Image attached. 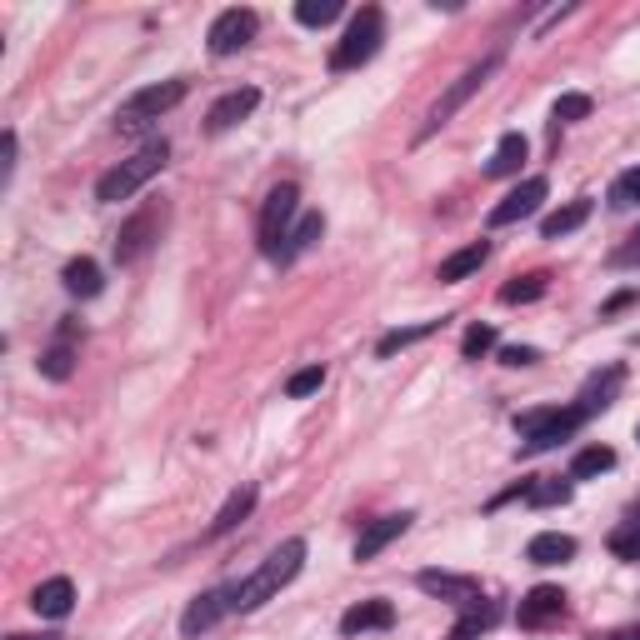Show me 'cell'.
Here are the masks:
<instances>
[{
	"instance_id": "obj_1",
	"label": "cell",
	"mask_w": 640,
	"mask_h": 640,
	"mask_svg": "<svg viewBox=\"0 0 640 640\" xmlns=\"http://www.w3.org/2000/svg\"><path fill=\"white\" fill-rule=\"evenodd\" d=\"M300 566H306V541L275 545V551L266 555L246 580H241V586H231V611H241V616H246V611H260L271 595H281L285 586L300 576Z\"/></svg>"
},
{
	"instance_id": "obj_13",
	"label": "cell",
	"mask_w": 640,
	"mask_h": 640,
	"mask_svg": "<svg viewBox=\"0 0 640 640\" xmlns=\"http://www.w3.org/2000/svg\"><path fill=\"white\" fill-rule=\"evenodd\" d=\"M420 591L441 595V601H451V605H466V611L485 601L476 580H470V576H451V570H420Z\"/></svg>"
},
{
	"instance_id": "obj_41",
	"label": "cell",
	"mask_w": 640,
	"mask_h": 640,
	"mask_svg": "<svg viewBox=\"0 0 640 640\" xmlns=\"http://www.w3.org/2000/svg\"><path fill=\"white\" fill-rule=\"evenodd\" d=\"M11 640H61V636H11Z\"/></svg>"
},
{
	"instance_id": "obj_38",
	"label": "cell",
	"mask_w": 640,
	"mask_h": 640,
	"mask_svg": "<svg viewBox=\"0 0 640 640\" xmlns=\"http://www.w3.org/2000/svg\"><path fill=\"white\" fill-rule=\"evenodd\" d=\"M501 360H505L510 370H520V366H536V360H541V350H536V345H505Z\"/></svg>"
},
{
	"instance_id": "obj_5",
	"label": "cell",
	"mask_w": 640,
	"mask_h": 640,
	"mask_svg": "<svg viewBox=\"0 0 640 640\" xmlns=\"http://www.w3.org/2000/svg\"><path fill=\"white\" fill-rule=\"evenodd\" d=\"M185 81H160V86H146V90H136V96L125 100L121 111H115V125L121 131H140L146 121H160V115H171L175 106L185 100Z\"/></svg>"
},
{
	"instance_id": "obj_31",
	"label": "cell",
	"mask_w": 640,
	"mask_h": 640,
	"mask_svg": "<svg viewBox=\"0 0 640 640\" xmlns=\"http://www.w3.org/2000/svg\"><path fill=\"white\" fill-rule=\"evenodd\" d=\"M71 370H75L71 341H56L46 356H40V376H46V381H71Z\"/></svg>"
},
{
	"instance_id": "obj_12",
	"label": "cell",
	"mask_w": 640,
	"mask_h": 640,
	"mask_svg": "<svg viewBox=\"0 0 640 640\" xmlns=\"http://www.w3.org/2000/svg\"><path fill=\"white\" fill-rule=\"evenodd\" d=\"M260 106V90L256 86H241V90H231V96H221L216 106H210V115H206V131L210 136H221V131H231V125H241L250 111Z\"/></svg>"
},
{
	"instance_id": "obj_39",
	"label": "cell",
	"mask_w": 640,
	"mask_h": 640,
	"mask_svg": "<svg viewBox=\"0 0 640 640\" xmlns=\"http://www.w3.org/2000/svg\"><path fill=\"white\" fill-rule=\"evenodd\" d=\"M611 266H640V231L630 235V246H620L616 256H611Z\"/></svg>"
},
{
	"instance_id": "obj_14",
	"label": "cell",
	"mask_w": 640,
	"mask_h": 640,
	"mask_svg": "<svg viewBox=\"0 0 640 640\" xmlns=\"http://www.w3.org/2000/svg\"><path fill=\"white\" fill-rule=\"evenodd\" d=\"M410 520H416V516H410V510H401V516H385V520H376V526H366V530H360V541H356V561H376L385 545L406 536Z\"/></svg>"
},
{
	"instance_id": "obj_7",
	"label": "cell",
	"mask_w": 640,
	"mask_h": 640,
	"mask_svg": "<svg viewBox=\"0 0 640 640\" xmlns=\"http://www.w3.org/2000/svg\"><path fill=\"white\" fill-rule=\"evenodd\" d=\"M495 71H501V56H485V61H480V65H470V71L460 75L456 86H451L441 100H435V111H431V121H426V131H420V140H426V136H435V131H441V125L451 121V115H456L460 106H466V100L476 96V90L485 86V81H491Z\"/></svg>"
},
{
	"instance_id": "obj_35",
	"label": "cell",
	"mask_w": 640,
	"mask_h": 640,
	"mask_svg": "<svg viewBox=\"0 0 640 640\" xmlns=\"http://www.w3.org/2000/svg\"><path fill=\"white\" fill-rule=\"evenodd\" d=\"M611 206L616 210L640 206V165L636 171H626V175H616V185H611Z\"/></svg>"
},
{
	"instance_id": "obj_29",
	"label": "cell",
	"mask_w": 640,
	"mask_h": 640,
	"mask_svg": "<svg viewBox=\"0 0 640 640\" xmlns=\"http://www.w3.org/2000/svg\"><path fill=\"white\" fill-rule=\"evenodd\" d=\"M545 285H551V275H545V271L516 275V281L501 291V300H505V306H526V300H541V296H545Z\"/></svg>"
},
{
	"instance_id": "obj_25",
	"label": "cell",
	"mask_w": 640,
	"mask_h": 640,
	"mask_svg": "<svg viewBox=\"0 0 640 640\" xmlns=\"http://www.w3.org/2000/svg\"><path fill=\"white\" fill-rule=\"evenodd\" d=\"M435 331H441V320H420V325H401V331L381 335V345H376V356H381V360H391L395 350H406V345L426 341V335H435Z\"/></svg>"
},
{
	"instance_id": "obj_30",
	"label": "cell",
	"mask_w": 640,
	"mask_h": 640,
	"mask_svg": "<svg viewBox=\"0 0 640 640\" xmlns=\"http://www.w3.org/2000/svg\"><path fill=\"white\" fill-rule=\"evenodd\" d=\"M526 501L530 505H566L570 501V480H561V476L530 480V485H526Z\"/></svg>"
},
{
	"instance_id": "obj_4",
	"label": "cell",
	"mask_w": 640,
	"mask_h": 640,
	"mask_svg": "<svg viewBox=\"0 0 640 640\" xmlns=\"http://www.w3.org/2000/svg\"><path fill=\"white\" fill-rule=\"evenodd\" d=\"M385 40V15L376 11V5H366V11L350 21V30L341 36V46L331 50V71H356V65H366L376 50H381Z\"/></svg>"
},
{
	"instance_id": "obj_40",
	"label": "cell",
	"mask_w": 640,
	"mask_h": 640,
	"mask_svg": "<svg viewBox=\"0 0 640 640\" xmlns=\"http://www.w3.org/2000/svg\"><path fill=\"white\" fill-rule=\"evenodd\" d=\"M601 640H640V626H620V630H611V636H601Z\"/></svg>"
},
{
	"instance_id": "obj_6",
	"label": "cell",
	"mask_w": 640,
	"mask_h": 640,
	"mask_svg": "<svg viewBox=\"0 0 640 640\" xmlns=\"http://www.w3.org/2000/svg\"><path fill=\"white\" fill-rule=\"evenodd\" d=\"M296 206H300V190L296 185H275L266 196V210H260V250L266 256H281L285 235H291V221H296Z\"/></svg>"
},
{
	"instance_id": "obj_10",
	"label": "cell",
	"mask_w": 640,
	"mask_h": 640,
	"mask_svg": "<svg viewBox=\"0 0 640 640\" xmlns=\"http://www.w3.org/2000/svg\"><path fill=\"white\" fill-rule=\"evenodd\" d=\"M545 175H530V181H520L510 196L501 200V206L491 210V225H516V221H526V216H536L541 210V200H545Z\"/></svg>"
},
{
	"instance_id": "obj_20",
	"label": "cell",
	"mask_w": 640,
	"mask_h": 640,
	"mask_svg": "<svg viewBox=\"0 0 640 640\" xmlns=\"http://www.w3.org/2000/svg\"><path fill=\"white\" fill-rule=\"evenodd\" d=\"M570 555H576V541H570V536H561V530H545V536H536V541L526 545L530 566H566Z\"/></svg>"
},
{
	"instance_id": "obj_42",
	"label": "cell",
	"mask_w": 640,
	"mask_h": 640,
	"mask_svg": "<svg viewBox=\"0 0 640 640\" xmlns=\"http://www.w3.org/2000/svg\"><path fill=\"white\" fill-rule=\"evenodd\" d=\"M636 441H640V431H636Z\"/></svg>"
},
{
	"instance_id": "obj_19",
	"label": "cell",
	"mask_w": 640,
	"mask_h": 640,
	"mask_svg": "<svg viewBox=\"0 0 640 640\" xmlns=\"http://www.w3.org/2000/svg\"><path fill=\"white\" fill-rule=\"evenodd\" d=\"M485 260H491V241H476V246L456 250V256H445L441 271H435V281H441V285H456V281H466V275H476Z\"/></svg>"
},
{
	"instance_id": "obj_26",
	"label": "cell",
	"mask_w": 640,
	"mask_h": 640,
	"mask_svg": "<svg viewBox=\"0 0 640 640\" xmlns=\"http://www.w3.org/2000/svg\"><path fill=\"white\" fill-rule=\"evenodd\" d=\"M616 466V451L611 445H586L576 460H570V480H591V476H605Z\"/></svg>"
},
{
	"instance_id": "obj_22",
	"label": "cell",
	"mask_w": 640,
	"mask_h": 640,
	"mask_svg": "<svg viewBox=\"0 0 640 640\" xmlns=\"http://www.w3.org/2000/svg\"><path fill=\"white\" fill-rule=\"evenodd\" d=\"M256 510V485H241V491H231V501L221 505V516L210 520V536H231L241 520Z\"/></svg>"
},
{
	"instance_id": "obj_34",
	"label": "cell",
	"mask_w": 640,
	"mask_h": 640,
	"mask_svg": "<svg viewBox=\"0 0 640 640\" xmlns=\"http://www.w3.org/2000/svg\"><path fill=\"white\" fill-rule=\"evenodd\" d=\"M611 551L620 561H640V520H626V526L611 530Z\"/></svg>"
},
{
	"instance_id": "obj_8",
	"label": "cell",
	"mask_w": 640,
	"mask_h": 640,
	"mask_svg": "<svg viewBox=\"0 0 640 640\" xmlns=\"http://www.w3.org/2000/svg\"><path fill=\"white\" fill-rule=\"evenodd\" d=\"M160 221H165V210H160V206L136 210V216L121 225V235H115V260H121V266H131V260L146 256V250L160 241Z\"/></svg>"
},
{
	"instance_id": "obj_33",
	"label": "cell",
	"mask_w": 640,
	"mask_h": 640,
	"mask_svg": "<svg viewBox=\"0 0 640 640\" xmlns=\"http://www.w3.org/2000/svg\"><path fill=\"white\" fill-rule=\"evenodd\" d=\"M341 15V0H300L296 5V21L300 25H331Z\"/></svg>"
},
{
	"instance_id": "obj_11",
	"label": "cell",
	"mask_w": 640,
	"mask_h": 640,
	"mask_svg": "<svg viewBox=\"0 0 640 640\" xmlns=\"http://www.w3.org/2000/svg\"><path fill=\"white\" fill-rule=\"evenodd\" d=\"M561 611H566V591H561V586H536V591L520 595L516 620L526 630H541V626H551V620H561Z\"/></svg>"
},
{
	"instance_id": "obj_23",
	"label": "cell",
	"mask_w": 640,
	"mask_h": 640,
	"mask_svg": "<svg viewBox=\"0 0 640 640\" xmlns=\"http://www.w3.org/2000/svg\"><path fill=\"white\" fill-rule=\"evenodd\" d=\"M586 221H591V200H570V206H561V210H551V216H545L541 235H545V241H555V235L580 231Z\"/></svg>"
},
{
	"instance_id": "obj_28",
	"label": "cell",
	"mask_w": 640,
	"mask_h": 640,
	"mask_svg": "<svg viewBox=\"0 0 640 640\" xmlns=\"http://www.w3.org/2000/svg\"><path fill=\"white\" fill-rule=\"evenodd\" d=\"M320 231H325V221H320V216H300V225L285 235V246H281V256H275V260H291V256H300V250H310L320 241Z\"/></svg>"
},
{
	"instance_id": "obj_15",
	"label": "cell",
	"mask_w": 640,
	"mask_h": 640,
	"mask_svg": "<svg viewBox=\"0 0 640 640\" xmlns=\"http://www.w3.org/2000/svg\"><path fill=\"white\" fill-rule=\"evenodd\" d=\"M620 381H626V370H620V366H605L601 376H591V381H586V391H580V416H601V410L616 406Z\"/></svg>"
},
{
	"instance_id": "obj_32",
	"label": "cell",
	"mask_w": 640,
	"mask_h": 640,
	"mask_svg": "<svg viewBox=\"0 0 640 640\" xmlns=\"http://www.w3.org/2000/svg\"><path fill=\"white\" fill-rule=\"evenodd\" d=\"M320 385H325V366H306L285 381V395H291V401H306V395H316Z\"/></svg>"
},
{
	"instance_id": "obj_37",
	"label": "cell",
	"mask_w": 640,
	"mask_h": 640,
	"mask_svg": "<svg viewBox=\"0 0 640 640\" xmlns=\"http://www.w3.org/2000/svg\"><path fill=\"white\" fill-rule=\"evenodd\" d=\"M555 125H570V121H586V115H591V96H580V90H576V96H561V100H555Z\"/></svg>"
},
{
	"instance_id": "obj_3",
	"label": "cell",
	"mask_w": 640,
	"mask_h": 640,
	"mask_svg": "<svg viewBox=\"0 0 640 640\" xmlns=\"http://www.w3.org/2000/svg\"><path fill=\"white\" fill-rule=\"evenodd\" d=\"M580 406H551V410H526V416H516V431L520 441H526V456H541V451H555L561 441H570V435L580 431Z\"/></svg>"
},
{
	"instance_id": "obj_17",
	"label": "cell",
	"mask_w": 640,
	"mask_h": 640,
	"mask_svg": "<svg viewBox=\"0 0 640 640\" xmlns=\"http://www.w3.org/2000/svg\"><path fill=\"white\" fill-rule=\"evenodd\" d=\"M395 626V605L391 601H360L341 616L345 636H366V630H391Z\"/></svg>"
},
{
	"instance_id": "obj_2",
	"label": "cell",
	"mask_w": 640,
	"mask_h": 640,
	"mask_svg": "<svg viewBox=\"0 0 640 640\" xmlns=\"http://www.w3.org/2000/svg\"><path fill=\"white\" fill-rule=\"evenodd\" d=\"M165 160H171V146H165V140H150V146H140L131 160H121L115 171L100 175L96 200H100V206H121V200H131L140 185H150L160 171H165Z\"/></svg>"
},
{
	"instance_id": "obj_21",
	"label": "cell",
	"mask_w": 640,
	"mask_h": 640,
	"mask_svg": "<svg viewBox=\"0 0 640 640\" xmlns=\"http://www.w3.org/2000/svg\"><path fill=\"white\" fill-rule=\"evenodd\" d=\"M526 136H520V131H505L501 136V146H495V156L485 160V175H495V181H501V175H516L520 171V160H526Z\"/></svg>"
},
{
	"instance_id": "obj_9",
	"label": "cell",
	"mask_w": 640,
	"mask_h": 640,
	"mask_svg": "<svg viewBox=\"0 0 640 640\" xmlns=\"http://www.w3.org/2000/svg\"><path fill=\"white\" fill-rule=\"evenodd\" d=\"M256 30H260V21H256V11H221L216 21H210V56H235L241 46H250L256 40Z\"/></svg>"
},
{
	"instance_id": "obj_27",
	"label": "cell",
	"mask_w": 640,
	"mask_h": 640,
	"mask_svg": "<svg viewBox=\"0 0 640 640\" xmlns=\"http://www.w3.org/2000/svg\"><path fill=\"white\" fill-rule=\"evenodd\" d=\"M495 616H501V611H495L491 601H480V605H470L466 616L456 620V630H451V640H476V636H485V630L495 626Z\"/></svg>"
},
{
	"instance_id": "obj_16",
	"label": "cell",
	"mask_w": 640,
	"mask_h": 640,
	"mask_svg": "<svg viewBox=\"0 0 640 640\" xmlns=\"http://www.w3.org/2000/svg\"><path fill=\"white\" fill-rule=\"evenodd\" d=\"M231 611V591H206V595H196V601L185 605V616H181V630L185 636H200V630H210L216 620Z\"/></svg>"
},
{
	"instance_id": "obj_36",
	"label": "cell",
	"mask_w": 640,
	"mask_h": 640,
	"mask_svg": "<svg viewBox=\"0 0 640 640\" xmlns=\"http://www.w3.org/2000/svg\"><path fill=\"white\" fill-rule=\"evenodd\" d=\"M485 350H495V325H470L466 341H460V356H466V360H480Z\"/></svg>"
},
{
	"instance_id": "obj_24",
	"label": "cell",
	"mask_w": 640,
	"mask_h": 640,
	"mask_svg": "<svg viewBox=\"0 0 640 640\" xmlns=\"http://www.w3.org/2000/svg\"><path fill=\"white\" fill-rule=\"evenodd\" d=\"M61 281H65V291H71V296H81V300L100 296V285H106V281H100V266H96V260H86V256L71 260V266L61 271Z\"/></svg>"
},
{
	"instance_id": "obj_18",
	"label": "cell",
	"mask_w": 640,
	"mask_h": 640,
	"mask_svg": "<svg viewBox=\"0 0 640 640\" xmlns=\"http://www.w3.org/2000/svg\"><path fill=\"white\" fill-rule=\"evenodd\" d=\"M30 605H36V616L61 620V616H71V605H75V586H71L65 576H50V580H40V586H36Z\"/></svg>"
}]
</instances>
